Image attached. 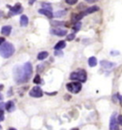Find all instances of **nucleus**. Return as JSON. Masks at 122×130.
Wrapping results in <instances>:
<instances>
[{
    "label": "nucleus",
    "instance_id": "1",
    "mask_svg": "<svg viewBox=\"0 0 122 130\" xmlns=\"http://www.w3.org/2000/svg\"><path fill=\"white\" fill-rule=\"evenodd\" d=\"M33 74V66L30 62H26L23 65H19L14 69V76L15 81L18 83H25L29 81Z\"/></svg>",
    "mask_w": 122,
    "mask_h": 130
},
{
    "label": "nucleus",
    "instance_id": "35",
    "mask_svg": "<svg viewBox=\"0 0 122 130\" xmlns=\"http://www.w3.org/2000/svg\"><path fill=\"white\" fill-rule=\"evenodd\" d=\"M3 100V96L1 95V93H0V101H2Z\"/></svg>",
    "mask_w": 122,
    "mask_h": 130
},
{
    "label": "nucleus",
    "instance_id": "5",
    "mask_svg": "<svg viewBox=\"0 0 122 130\" xmlns=\"http://www.w3.org/2000/svg\"><path fill=\"white\" fill-rule=\"evenodd\" d=\"M8 8L10 9V11H11V14H10V15H18V14H20L21 12H22V6H21V4L20 3H17V4H15L14 6H10L8 5L7 6Z\"/></svg>",
    "mask_w": 122,
    "mask_h": 130
},
{
    "label": "nucleus",
    "instance_id": "20",
    "mask_svg": "<svg viewBox=\"0 0 122 130\" xmlns=\"http://www.w3.org/2000/svg\"><path fill=\"white\" fill-rule=\"evenodd\" d=\"M33 82H34L35 84H40V83L42 82V80H41V77H40V76H39V75L35 76V77L33 78Z\"/></svg>",
    "mask_w": 122,
    "mask_h": 130
},
{
    "label": "nucleus",
    "instance_id": "29",
    "mask_svg": "<svg viewBox=\"0 0 122 130\" xmlns=\"http://www.w3.org/2000/svg\"><path fill=\"white\" fill-rule=\"evenodd\" d=\"M3 108H5V103L2 101H0V109L3 110Z\"/></svg>",
    "mask_w": 122,
    "mask_h": 130
},
{
    "label": "nucleus",
    "instance_id": "19",
    "mask_svg": "<svg viewBox=\"0 0 122 130\" xmlns=\"http://www.w3.org/2000/svg\"><path fill=\"white\" fill-rule=\"evenodd\" d=\"M66 15V11H58L54 14V16L56 17H61V16H64Z\"/></svg>",
    "mask_w": 122,
    "mask_h": 130
},
{
    "label": "nucleus",
    "instance_id": "6",
    "mask_svg": "<svg viewBox=\"0 0 122 130\" xmlns=\"http://www.w3.org/2000/svg\"><path fill=\"white\" fill-rule=\"evenodd\" d=\"M29 94H30V96L33 97V98H41L43 96V91L39 86H34L30 91Z\"/></svg>",
    "mask_w": 122,
    "mask_h": 130
},
{
    "label": "nucleus",
    "instance_id": "7",
    "mask_svg": "<svg viewBox=\"0 0 122 130\" xmlns=\"http://www.w3.org/2000/svg\"><path fill=\"white\" fill-rule=\"evenodd\" d=\"M110 129H118V122L116 119V113H113L110 120Z\"/></svg>",
    "mask_w": 122,
    "mask_h": 130
},
{
    "label": "nucleus",
    "instance_id": "8",
    "mask_svg": "<svg viewBox=\"0 0 122 130\" xmlns=\"http://www.w3.org/2000/svg\"><path fill=\"white\" fill-rule=\"evenodd\" d=\"M5 108L9 113H12L15 110V104L13 101H9L7 103H5Z\"/></svg>",
    "mask_w": 122,
    "mask_h": 130
},
{
    "label": "nucleus",
    "instance_id": "34",
    "mask_svg": "<svg viewBox=\"0 0 122 130\" xmlns=\"http://www.w3.org/2000/svg\"><path fill=\"white\" fill-rule=\"evenodd\" d=\"M47 95H56L57 92H53V93H46Z\"/></svg>",
    "mask_w": 122,
    "mask_h": 130
},
{
    "label": "nucleus",
    "instance_id": "31",
    "mask_svg": "<svg viewBox=\"0 0 122 130\" xmlns=\"http://www.w3.org/2000/svg\"><path fill=\"white\" fill-rule=\"evenodd\" d=\"M116 96H117V98H118V99H119V101H120V102H121V103H122V96H120L119 94H117Z\"/></svg>",
    "mask_w": 122,
    "mask_h": 130
},
{
    "label": "nucleus",
    "instance_id": "30",
    "mask_svg": "<svg viewBox=\"0 0 122 130\" xmlns=\"http://www.w3.org/2000/svg\"><path fill=\"white\" fill-rule=\"evenodd\" d=\"M35 1H36V0H29V4H30V5H33Z\"/></svg>",
    "mask_w": 122,
    "mask_h": 130
},
{
    "label": "nucleus",
    "instance_id": "21",
    "mask_svg": "<svg viewBox=\"0 0 122 130\" xmlns=\"http://www.w3.org/2000/svg\"><path fill=\"white\" fill-rule=\"evenodd\" d=\"M80 28H81V22H76V23H75V26H74V31L75 32H77V31H79Z\"/></svg>",
    "mask_w": 122,
    "mask_h": 130
},
{
    "label": "nucleus",
    "instance_id": "24",
    "mask_svg": "<svg viewBox=\"0 0 122 130\" xmlns=\"http://www.w3.org/2000/svg\"><path fill=\"white\" fill-rule=\"evenodd\" d=\"M75 34H70L67 35V40H69V41H71V40H73V39H75Z\"/></svg>",
    "mask_w": 122,
    "mask_h": 130
},
{
    "label": "nucleus",
    "instance_id": "37",
    "mask_svg": "<svg viewBox=\"0 0 122 130\" xmlns=\"http://www.w3.org/2000/svg\"><path fill=\"white\" fill-rule=\"evenodd\" d=\"M0 129H2V126H1V125H0Z\"/></svg>",
    "mask_w": 122,
    "mask_h": 130
},
{
    "label": "nucleus",
    "instance_id": "2",
    "mask_svg": "<svg viewBox=\"0 0 122 130\" xmlns=\"http://www.w3.org/2000/svg\"><path fill=\"white\" fill-rule=\"evenodd\" d=\"M14 46L10 42H3L0 45V56L4 58H11L14 54Z\"/></svg>",
    "mask_w": 122,
    "mask_h": 130
},
{
    "label": "nucleus",
    "instance_id": "25",
    "mask_svg": "<svg viewBox=\"0 0 122 130\" xmlns=\"http://www.w3.org/2000/svg\"><path fill=\"white\" fill-rule=\"evenodd\" d=\"M3 120H4V112L0 109V121H2Z\"/></svg>",
    "mask_w": 122,
    "mask_h": 130
},
{
    "label": "nucleus",
    "instance_id": "14",
    "mask_svg": "<svg viewBox=\"0 0 122 130\" xmlns=\"http://www.w3.org/2000/svg\"><path fill=\"white\" fill-rule=\"evenodd\" d=\"M28 24H29V19L28 17H27V15H22L20 16V25L22 27H26V26H28Z\"/></svg>",
    "mask_w": 122,
    "mask_h": 130
},
{
    "label": "nucleus",
    "instance_id": "23",
    "mask_svg": "<svg viewBox=\"0 0 122 130\" xmlns=\"http://www.w3.org/2000/svg\"><path fill=\"white\" fill-rule=\"evenodd\" d=\"M65 1H66V3L69 4V5H75V4L77 3L78 0H65Z\"/></svg>",
    "mask_w": 122,
    "mask_h": 130
},
{
    "label": "nucleus",
    "instance_id": "33",
    "mask_svg": "<svg viewBox=\"0 0 122 130\" xmlns=\"http://www.w3.org/2000/svg\"><path fill=\"white\" fill-rule=\"evenodd\" d=\"M86 2H88V3H94V2H95V0H85Z\"/></svg>",
    "mask_w": 122,
    "mask_h": 130
},
{
    "label": "nucleus",
    "instance_id": "26",
    "mask_svg": "<svg viewBox=\"0 0 122 130\" xmlns=\"http://www.w3.org/2000/svg\"><path fill=\"white\" fill-rule=\"evenodd\" d=\"M117 122L120 125H122V115H118V117H117Z\"/></svg>",
    "mask_w": 122,
    "mask_h": 130
},
{
    "label": "nucleus",
    "instance_id": "16",
    "mask_svg": "<svg viewBox=\"0 0 122 130\" xmlns=\"http://www.w3.org/2000/svg\"><path fill=\"white\" fill-rule=\"evenodd\" d=\"M66 47V42L64 40H60L59 42H57L54 46V50H62Z\"/></svg>",
    "mask_w": 122,
    "mask_h": 130
},
{
    "label": "nucleus",
    "instance_id": "10",
    "mask_svg": "<svg viewBox=\"0 0 122 130\" xmlns=\"http://www.w3.org/2000/svg\"><path fill=\"white\" fill-rule=\"evenodd\" d=\"M38 13L41 14V15H44L45 16H47L48 18H52V17H53V15H52V11L46 10V9H43V8L38 11Z\"/></svg>",
    "mask_w": 122,
    "mask_h": 130
},
{
    "label": "nucleus",
    "instance_id": "12",
    "mask_svg": "<svg viewBox=\"0 0 122 130\" xmlns=\"http://www.w3.org/2000/svg\"><path fill=\"white\" fill-rule=\"evenodd\" d=\"M98 10H99V7H97V6H93V7H90L88 9H86V11L83 12V13H84L85 15H90V14H93V13H95V12H97Z\"/></svg>",
    "mask_w": 122,
    "mask_h": 130
},
{
    "label": "nucleus",
    "instance_id": "18",
    "mask_svg": "<svg viewBox=\"0 0 122 130\" xmlns=\"http://www.w3.org/2000/svg\"><path fill=\"white\" fill-rule=\"evenodd\" d=\"M48 52H40V53L37 55V59L38 60H43L46 58H48Z\"/></svg>",
    "mask_w": 122,
    "mask_h": 130
},
{
    "label": "nucleus",
    "instance_id": "32",
    "mask_svg": "<svg viewBox=\"0 0 122 130\" xmlns=\"http://www.w3.org/2000/svg\"><path fill=\"white\" fill-rule=\"evenodd\" d=\"M3 42H5V38H3V37H0V45L3 43Z\"/></svg>",
    "mask_w": 122,
    "mask_h": 130
},
{
    "label": "nucleus",
    "instance_id": "15",
    "mask_svg": "<svg viewBox=\"0 0 122 130\" xmlns=\"http://www.w3.org/2000/svg\"><path fill=\"white\" fill-rule=\"evenodd\" d=\"M100 64H101V66L103 68H105V69H111V68L113 67V66L115 65L114 63L109 62V61H106V60H102V61L100 62Z\"/></svg>",
    "mask_w": 122,
    "mask_h": 130
},
{
    "label": "nucleus",
    "instance_id": "27",
    "mask_svg": "<svg viewBox=\"0 0 122 130\" xmlns=\"http://www.w3.org/2000/svg\"><path fill=\"white\" fill-rule=\"evenodd\" d=\"M52 24L57 25V26H62V25L64 24V22H57V21H53V22H52Z\"/></svg>",
    "mask_w": 122,
    "mask_h": 130
},
{
    "label": "nucleus",
    "instance_id": "36",
    "mask_svg": "<svg viewBox=\"0 0 122 130\" xmlns=\"http://www.w3.org/2000/svg\"><path fill=\"white\" fill-rule=\"evenodd\" d=\"M2 88H3V85H2V84H0V89H2Z\"/></svg>",
    "mask_w": 122,
    "mask_h": 130
},
{
    "label": "nucleus",
    "instance_id": "11",
    "mask_svg": "<svg viewBox=\"0 0 122 130\" xmlns=\"http://www.w3.org/2000/svg\"><path fill=\"white\" fill-rule=\"evenodd\" d=\"M11 32H12V27L11 26H3L2 29H1V34L3 35H6V36L10 35Z\"/></svg>",
    "mask_w": 122,
    "mask_h": 130
},
{
    "label": "nucleus",
    "instance_id": "17",
    "mask_svg": "<svg viewBox=\"0 0 122 130\" xmlns=\"http://www.w3.org/2000/svg\"><path fill=\"white\" fill-rule=\"evenodd\" d=\"M88 63H89V66L90 67H94L97 65V59L95 57H91L88 60Z\"/></svg>",
    "mask_w": 122,
    "mask_h": 130
},
{
    "label": "nucleus",
    "instance_id": "4",
    "mask_svg": "<svg viewBox=\"0 0 122 130\" xmlns=\"http://www.w3.org/2000/svg\"><path fill=\"white\" fill-rule=\"evenodd\" d=\"M66 88L67 90L70 92V93H73V94H77L81 91L82 89V85H81V82L79 81H75V82H69L66 84Z\"/></svg>",
    "mask_w": 122,
    "mask_h": 130
},
{
    "label": "nucleus",
    "instance_id": "28",
    "mask_svg": "<svg viewBox=\"0 0 122 130\" xmlns=\"http://www.w3.org/2000/svg\"><path fill=\"white\" fill-rule=\"evenodd\" d=\"M63 53L61 50H55V56H62Z\"/></svg>",
    "mask_w": 122,
    "mask_h": 130
},
{
    "label": "nucleus",
    "instance_id": "13",
    "mask_svg": "<svg viewBox=\"0 0 122 130\" xmlns=\"http://www.w3.org/2000/svg\"><path fill=\"white\" fill-rule=\"evenodd\" d=\"M84 13L82 12V13H79V14H77V15H73V17H72V21L74 22V23H76V22H78L80 19H82L83 18V16H84Z\"/></svg>",
    "mask_w": 122,
    "mask_h": 130
},
{
    "label": "nucleus",
    "instance_id": "22",
    "mask_svg": "<svg viewBox=\"0 0 122 130\" xmlns=\"http://www.w3.org/2000/svg\"><path fill=\"white\" fill-rule=\"evenodd\" d=\"M42 7H43V9L52 11V6L50 5V4H47V3H42Z\"/></svg>",
    "mask_w": 122,
    "mask_h": 130
},
{
    "label": "nucleus",
    "instance_id": "3",
    "mask_svg": "<svg viewBox=\"0 0 122 130\" xmlns=\"http://www.w3.org/2000/svg\"><path fill=\"white\" fill-rule=\"evenodd\" d=\"M70 78L72 80H75V81L85 82L87 80V73L83 69H78L75 72L71 73Z\"/></svg>",
    "mask_w": 122,
    "mask_h": 130
},
{
    "label": "nucleus",
    "instance_id": "9",
    "mask_svg": "<svg viewBox=\"0 0 122 130\" xmlns=\"http://www.w3.org/2000/svg\"><path fill=\"white\" fill-rule=\"evenodd\" d=\"M51 34H55L57 36H64V35L67 34V32L65 30L62 29H52L51 30Z\"/></svg>",
    "mask_w": 122,
    "mask_h": 130
}]
</instances>
